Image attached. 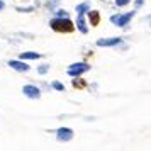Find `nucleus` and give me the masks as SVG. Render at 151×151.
Returning <instances> with one entry per match:
<instances>
[{"label": "nucleus", "instance_id": "5", "mask_svg": "<svg viewBox=\"0 0 151 151\" xmlns=\"http://www.w3.org/2000/svg\"><path fill=\"white\" fill-rule=\"evenodd\" d=\"M56 137L60 141H70L73 137V131L70 129V127H60V129L56 131Z\"/></svg>", "mask_w": 151, "mask_h": 151}, {"label": "nucleus", "instance_id": "11", "mask_svg": "<svg viewBox=\"0 0 151 151\" xmlns=\"http://www.w3.org/2000/svg\"><path fill=\"white\" fill-rule=\"evenodd\" d=\"M76 14H85L87 10H90V4L88 2H83V4H80V5H76Z\"/></svg>", "mask_w": 151, "mask_h": 151}, {"label": "nucleus", "instance_id": "8", "mask_svg": "<svg viewBox=\"0 0 151 151\" xmlns=\"http://www.w3.org/2000/svg\"><path fill=\"white\" fill-rule=\"evenodd\" d=\"M76 27H78V31H80L82 34H87V32H88V27H87V24H85L83 14H78V19H76Z\"/></svg>", "mask_w": 151, "mask_h": 151}, {"label": "nucleus", "instance_id": "2", "mask_svg": "<svg viewBox=\"0 0 151 151\" xmlns=\"http://www.w3.org/2000/svg\"><path fill=\"white\" fill-rule=\"evenodd\" d=\"M88 70H90V65H87V63H73V65L68 66V75L70 76H80L83 73H87Z\"/></svg>", "mask_w": 151, "mask_h": 151}, {"label": "nucleus", "instance_id": "7", "mask_svg": "<svg viewBox=\"0 0 151 151\" xmlns=\"http://www.w3.org/2000/svg\"><path fill=\"white\" fill-rule=\"evenodd\" d=\"M9 66L17 70V71H29V65H26L24 60H19V61H17V60H10V61H9Z\"/></svg>", "mask_w": 151, "mask_h": 151}, {"label": "nucleus", "instance_id": "12", "mask_svg": "<svg viewBox=\"0 0 151 151\" xmlns=\"http://www.w3.org/2000/svg\"><path fill=\"white\" fill-rule=\"evenodd\" d=\"M87 83H85V80H82L80 76H73V87L75 88H83Z\"/></svg>", "mask_w": 151, "mask_h": 151}, {"label": "nucleus", "instance_id": "17", "mask_svg": "<svg viewBox=\"0 0 151 151\" xmlns=\"http://www.w3.org/2000/svg\"><path fill=\"white\" fill-rule=\"evenodd\" d=\"M17 10H19V12H31L32 9H17Z\"/></svg>", "mask_w": 151, "mask_h": 151}, {"label": "nucleus", "instance_id": "4", "mask_svg": "<svg viewBox=\"0 0 151 151\" xmlns=\"http://www.w3.org/2000/svg\"><path fill=\"white\" fill-rule=\"evenodd\" d=\"M22 93L26 97H29V99H39L41 97V90L37 87H34V85H24L22 87Z\"/></svg>", "mask_w": 151, "mask_h": 151}, {"label": "nucleus", "instance_id": "13", "mask_svg": "<svg viewBox=\"0 0 151 151\" xmlns=\"http://www.w3.org/2000/svg\"><path fill=\"white\" fill-rule=\"evenodd\" d=\"M53 88L60 90V92H65V85H63L61 82H53Z\"/></svg>", "mask_w": 151, "mask_h": 151}, {"label": "nucleus", "instance_id": "15", "mask_svg": "<svg viewBox=\"0 0 151 151\" xmlns=\"http://www.w3.org/2000/svg\"><path fill=\"white\" fill-rule=\"evenodd\" d=\"M48 70H49V65H44V66H39V68H37V71L42 75V73H46Z\"/></svg>", "mask_w": 151, "mask_h": 151}, {"label": "nucleus", "instance_id": "18", "mask_svg": "<svg viewBox=\"0 0 151 151\" xmlns=\"http://www.w3.org/2000/svg\"><path fill=\"white\" fill-rule=\"evenodd\" d=\"M5 7V4H4V2H2V0H0V10H2V9Z\"/></svg>", "mask_w": 151, "mask_h": 151}, {"label": "nucleus", "instance_id": "14", "mask_svg": "<svg viewBox=\"0 0 151 151\" xmlns=\"http://www.w3.org/2000/svg\"><path fill=\"white\" fill-rule=\"evenodd\" d=\"M131 0H116V5L117 7H124V5H127Z\"/></svg>", "mask_w": 151, "mask_h": 151}, {"label": "nucleus", "instance_id": "1", "mask_svg": "<svg viewBox=\"0 0 151 151\" xmlns=\"http://www.w3.org/2000/svg\"><path fill=\"white\" fill-rule=\"evenodd\" d=\"M49 27L56 31V32H73L75 24L70 21L68 17H56V19L49 21Z\"/></svg>", "mask_w": 151, "mask_h": 151}, {"label": "nucleus", "instance_id": "6", "mask_svg": "<svg viewBox=\"0 0 151 151\" xmlns=\"http://www.w3.org/2000/svg\"><path fill=\"white\" fill-rule=\"evenodd\" d=\"M122 42V37H104L97 41V46H117Z\"/></svg>", "mask_w": 151, "mask_h": 151}, {"label": "nucleus", "instance_id": "16", "mask_svg": "<svg viewBox=\"0 0 151 151\" xmlns=\"http://www.w3.org/2000/svg\"><path fill=\"white\" fill-rule=\"evenodd\" d=\"M58 17H68V14L65 10H58Z\"/></svg>", "mask_w": 151, "mask_h": 151}, {"label": "nucleus", "instance_id": "10", "mask_svg": "<svg viewBox=\"0 0 151 151\" xmlns=\"http://www.w3.org/2000/svg\"><path fill=\"white\" fill-rule=\"evenodd\" d=\"M39 53H34V51H26V53H21V60H37L39 58Z\"/></svg>", "mask_w": 151, "mask_h": 151}, {"label": "nucleus", "instance_id": "9", "mask_svg": "<svg viewBox=\"0 0 151 151\" xmlns=\"http://www.w3.org/2000/svg\"><path fill=\"white\" fill-rule=\"evenodd\" d=\"M88 21L92 26H99V22H100V14H99V10H88Z\"/></svg>", "mask_w": 151, "mask_h": 151}, {"label": "nucleus", "instance_id": "3", "mask_svg": "<svg viewBox=\"0 0 151 151\" xmlns=\"http://www.w3.org/2000/svg\"><path fill=\"white\" fill-rule=\"evenodd\" d=\"M134 14H136V12H127V14H122V15H112V17H110V22L116 24V26H119V27H124L126 24L131 22V19L134 17Z\"/></svg>", "mask_w": 151, "mask_h": 151}]
</instances>
